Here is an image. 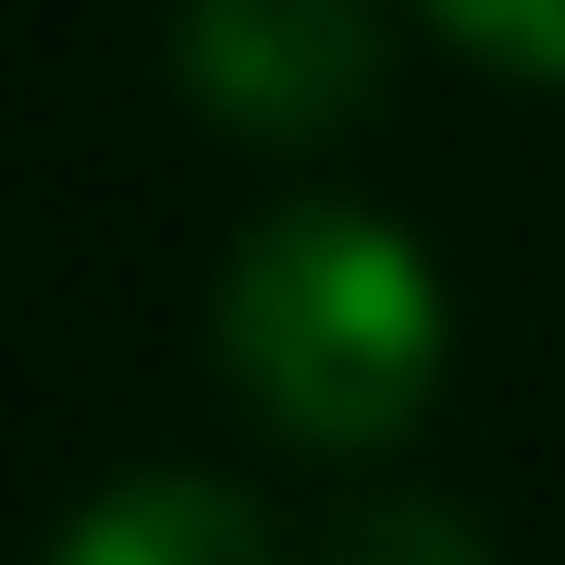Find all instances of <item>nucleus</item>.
Returning <instances> with one entry per match:
<instances>
[{
    "mask_svg": "<svg viewBox=\"0 0 565 565\" xmlns=\"http://www.w3.org/2000/svg\"><path fill=\"white\" fill-rule=\"evenodd\" d=\"M210 344L258 418H282L320 455H369L443 382V282L406 222L296 198V210L246 222V246L222 258Z\"/></svg>",
    "mask_w": 565,
    "mask_h": 565,
    "instance_id": "1",
    "label": "nucleus"
},
{
    "mask_svg": "<svg viewBox=\"0 0 565 565\" xmlns=\"http://www.w3.org/2000/svg\"><path fill=\"white\" fill-rule=\"evenodd\" d=\"M172 74L246 136H332L382 86L369 0H172Z\"/></svg>",
    "mask_w": 565,
    "mask_h": 565,
    "instance_id": "2",
    "label": "nucleus"
},
{
    "mask_svg": "<svg viewBox=\"0 0 565 565\" xmlns=\"http://www.w3.org/2000/svg\"><path fill=\"white\" fill-rule=\"evenodd\" d=\"M50 565H282L270 516L210 480V467H148V480H111L99 504H74Z\"/></svg>",
    "mask_w": 565,
    "mask_h": 565,
    "instance_id": "3",
    "label": "nucleus"
},
{
    "mask_svg": "<svg viewBox=\"0 0 565 565\" xmlns=\"http://www.w3.org/2000/svg\"><path fill=\"white\" fill-rule=\"evenodd\" d=\"M332 565H492V541L467 529L455 504L406 492V504H356V516L332 529Z\"/></svg>",
    "mask_w": 565,
    "mask_h": 565,
    "instance_id": "4",
    "label": "nucleus"
},
{
    "mask_svg": "<svg viewBox=\"0 0 565 565\" xmlns=\"http://www.w3.org/2000/svg\"><path fill=\"white\" fill-rule=\"evenodd\" d=\"M430 13L492 50V62H529V74H565V0H430Z\"/></svg>",
    "mask_w": 565,
    "mask_h": 565,
    "instance_id": "5",
    "label": "nucleus"
}]
</instances>
